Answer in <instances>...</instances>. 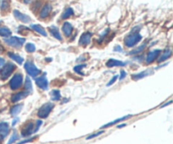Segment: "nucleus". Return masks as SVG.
<instances>
[{
	"instance_id": "f257e3e1",
	"label": "nucleus",
	"mask_w": 173,
	"mask_h": 144,
	"mask_svg": "<svg viewBox=\"0 0 173 144\" xmlns=\"http://www.w3.org/2000/svg\"><path fill=\"white\" fill-rule=\"evenodd\" d=\"M16 66L12 63V62H7L5 63L3 67L0 69V78L3 80V81H5L6 79H8L10 75L13 74V72L15 70Z\"/></svg>"
},
{
	"instance_id": "f03ea898",
	"label": "nucleus",
	"mask_w": 173,
	"mask_h": 144,
	"mask_svg": "<svg viewBox=\"0 0 173 144\" xmlns=\"http://www.w3.org/2000/svg\"><path fill=\"white\" fill-rule=\"evenodd\" d=\"M53 108H54V104H52V102H47L40 107V109L37 111V116L41 119H46L49 116Z\"/></svg>"
},
{
	"instance_id": "7ed1b4c3",
	"label": "nucleus",
	"mask_w": 173,
	"mask_h": 144,
	"mask_svg": "<svg viewBox=\"0 0 173 144\" xmlns=\"http://www.w3.org/2000/svg\"><path fill=\"white\" fill-rule=\"evenodd\" d=\"M141 40V35L138 32H134V33H131L130 35L126 36V38L124 40V43H125V46L127 47H134Z\"/></svg>"
},
{
	"instance_id": "20e7f679",
	"label": "nucleus",
	"mask_w": 173,
	"mask_h": 144,
	"mask_svg": "<svg viewBox=\"0 0 173 144\" xmlns=\"http://www.w3.org/2000/svg\"><path fill=\"white\" fill-rule=\"evenodd\" d=\"M24 67H25L28 75L32 77V78H35L37 75L41 74V70L38 67H36V66L34 64V62H31V61L25 62Z\"/></svg>"
},
{
	"instance_id": "39448f33",
	"label": "nucleus",
	"mask_w": 173,
	"mask_h": 144,
	"mask_svg": "<svg viewBox=\"0 0 173 144\" xmlns=\"http://www.w3.org/2000/svg\"><path fill=\"white\" fill-rule=\"evenodd\" d=\"M4 42L12 47L20 48L24 45V43L25 42V39L21 38V37H18V36H12V37H8V38L4 39Z\"/></svg>"
},
{
	"instance_id": "423d86ee",
	"label": "nucleus",
	"mask_w": 173,
	"mask_h": 144,
	"mask_svg": "<svg viewBox=\"0 0 173 144\" xmlns=\"http://www.w3.org/2000/svg\"><path fill=\"white\" fill-rule=\"evenodd\" d=\"M35 131V123L32 121H28L26 123H25L21 128V136L23 137H28L34 134Z\"/></svg>"
},
{
	"instance_id": "0eeeda50",
	"label": "nucleus",
	"mask_w": 173,
	"mask_h": 144,
	"mask_svg": "<svg viewBox=\"0 0 173 144\" xmlns=\"http://www.w3.org/2000/svg\"><path fill=\"white\" fill-rule=\"evenodd\" d=\"M22 83H23V75L21 74H16L11 78L9 82V86L11 90H16L20 89Z\"/></svg>"
},
{
	"instance_id": "6e6552de",
	"label": "nucleus",
	"mask_w": 173,
	"mask_h": 144,
	"mask_svg": "<svg viewBox=\"0 0 173 144\" xmlns=\"http://www.w3.org/2000/svg\"><path fill=\"white\" fill-rule=\"evenodd\" d=\"M9 133V125L8 122L2 121L0 122V142L4 140V138L8 136Z\"/></svg>"
},
{
	"instance_id": "1a4fd4ad",
	"label": "nucleus",
	"mask_w": 173,
	"mask_h": 144,
	"mask_svg": "<svg viewBox=\"0 0 173 144\" xmlns=\"http://www.w3.org/2000/svg\"><path fill=\"white\" fill-rule=\"evenodd\" d=\"M35 83L41 90H47L48 89V81H47L46 74H43L42 76H41L39 78H35Z\"/></svg>"
},
{
	"instance_id": "9d476101",
	"label": "nucleus",
	"mask_w": 173,
	"mask_h": 144,
	"mask_svg": "<svg viewBox=\"0 0 173 144\" xmlns=\"http://www.w3.org/2000/svg\"><path fill=\"white\" fill-rule=\"evenodd\" d=\"M91 36H92V34L91 32H85L83 33L80 38H79V44L82 47H86L88 46L90 43H91Z\"/></svg>"
},
{
	"instance_id": "9b49d317",
	"label": "nucleus",
	"mask_w": 173,
	"mask_h": 144,
	"mask_svg": "<svg viewBox=\"0 0 173 144\" xmlns=\"http://www.w3.org/2000/svg\"><path fill=\"white\" fill-rule=\"evenodd\" d=\"M13 13H14V15H15L16 19L21 21V22H23V23H30L31 20H32V19L30 18V16H28L27 15H25V14H22L21 12L17 10V9H15Z\"/></svg>"
},
{
	"instance_id": "f8f14e48",
	"label": "nucleus",
	"mask_w": 173,
	"mask_h": 144,
	"mask_svg": "<svg viewBox=\"0 0 173 144\" xmlns=\"http://www.w3.org/2000/svg\"><path fill=\"white\" fill-rule=\"evenodd\" d=\"M160 54H161V50H158V49L150 51L146 57V63H148V64L152 63L154 61H155L158 58Z\"/></svg>"
},
{
	"instance_id": "ddd939ff",
	"label": "nucleus",
	"mask_w": 173,
	"mask_h": 144,
	"mask_svg": "<svg viewBox=\"0 0 173 144\" xmlns=\"http://www.w3.org/2000/svg\"><path fill=\"white\" fill-rule=\"evenodd\" d=\"M29 93H30L27 92V91H21V92H19V93H14L11 96V99H10L11 102L16 103V102L20 101V100H23V99L26 97Z\"/></svg>"
},
{
	"instance_id": "4468645a",
	"label": "nucleus",
	"mask_w": 173,
	"mask_h": 144,
	"mask_svg": "<svg viewBox=\"0 0 173 144\" xmlns=\"http://www.w3.org/2000/svg\"><path fill=\"white\" fill-rule=\"evenodd\" d=\"M52 9V7L50 4H46L44 5L42 8L41 9L40 11V18L42 19H45L49 16L50 13H51Z\"/></svg>"
},
{
	"instance_id": "2eb2a0df",
	"label": "nucleus",
	"mask_w": 173,
	"mask_h": 144,
	"mask_svg": "<svg viewBox=\"0 0 173 144\" xmlns=\"http://www.w3.org/2000/svg\"><path fill=\"white\" fill-rule=\"evenodd\" d=\"M132 116H133L132 115H128V116H122V117H121V118H118V119H116V120H114V121H111V122H109V123H107V124L102 126L101 127V129L108 128V127H110V126H114V125L118 124V123H120L121 121H126V120H128V119H129V118H131V117H132Z\"/></svg>"
},
{
	"instance_id": "dca6fc26",
	"label": "nucleus",
	"mask_w": 173,
	"mask_h": 144,
	"mask_svg": "<svg viewBox=\"0 0 173 144\" xmlns=\"http://www.w3.org/2000/svg\"><path fill=\"white\" fill-rule=\"evenodd\" d=\"M152 73H153V70H152V69H147V70L145 71H143L141 73L133 74V75L131 76V78H133L134 80H135V81H137L138 79L145 78L147 76H149L150 74H152Z\"/></svg>"
},
{
	"instance_id": "f3484780",
	"label": "nucleus",
	"mask_w": 173,
	"mask_h": 144,
	"mask_svg": "<svg viewBox=\"0 0 173 144\" xmlns=\"http://www.w3.org/2000/svg\"><path fill=\"white\" fill-rule=\"evenodd\" d=\"M126 65L125 62L119 61L117 59H109L106 63V66L107 67H124Z\"/></svg>"
},
{
	"instance_id": "a211bd4d",
	"label": "nucleus",
	"mask_w": 173,
	"mask_h": 144,
	"mask_svg": "<svg viewBox=\"0 0 173 144\" xmlns=\"http://www.w3.org/2000/svg\"><path fill=\"white\" fill-rule=\"evenodd\" d=\"M62 30H63V34L67 37H68V36H70L73 32V25L69 22H64L62 26Z\"/></svg>"
},
{
	"instance_id": "6ab92c4d",
	"label": "nucleus",
	"mask_w": 173,
	"mask_h": 144,
	"mask_svg": "<svg viewBox=\"0 0 173 144\" xmlns=\"http://www.w3.org/2000/svg\"><path fill=\"white\" fill-rule=\"evenodd\" d=\"M171 54H172V51L171 49H167V50H165L161 55V57L158 58V62H164V61H166L167 59H169L171 57Z\"/></svg>"
},
{
	"instance_id": "aec40b11",
	"label": "nucleus",
	"mask_w": 173,
	"mask_h": 144,
	"mask_svg": "<svg viewBox=\"0 0 173 144\" xmlns=\"http://www.w3.org/2000/svg\"><path fill=\"white\" fill-rule=\"evenodd\" d=\"M23 104H17V105H14L10 109V115L12 116H15L18 114H20L21 110L23 108Z\"/></svg>"
},
{
	"instance_id": "412c9836",
	"label": "nucleus",
	"mask_w": 173,
	"mask_h": 144,
	"mask_svg": "<svg viewBox=\"0 0 173 144\" xmlns=\"http://www.w3.org/2000/svg\"><path fill=\"white\" fill-rule=\"evenodd\" d=\"M31 27L35 31V32H37L38 34L40 35H42V36H47V31H45V29H44L42 26H41L40 25H32V26Z\"/></svg>"
},
{
	"instance_id": "4be33fe9",
	"label": "nucleus",
	"mask_w": 173,
	"mask_h": 144,
	"mask_svg": "<svg viewBox=\"0 0 173 144\" xmlns=\"http://www.w3.org/2000/svg\"><path fill=\"white\" fill-rule=\"evenodd\" d=\"M49 31H50V33L52 34V35L53 37H55L56 39L58 40V41H62L63 40L62 35L59 33L58 29L56 27V26H51V27L49 28Z\"/></svg>"
},
{
	"instance_id": "5701e85b",
	"label": "nucleus",
	"mask_w": 173,
	"mask_h": 144,
	"mask_svg": "<svg viewBox=\"0 0 173 144\" xmlns=\"http://www.w3.org/2000/svg\"><path fill=\"white\" fill-rule=\"evenodd\" d=\"M8 56L14 61H15L18 64H22L24 62V58L22 57H20V55L15 54V53H13V52H8Z\"/></svg>"
},
{
	"instance_id": "b1692460",
	"label": "nucleus",
	"mask_w": 173,
	"mask_h": 144,
	"mask_svg": "<svg viewBox=\"0 0 173 144\" xmlns=\"http://www.w3.org/2000/svg\"><path fill=\"white\" fill-rule=\"evenodd\" d=\"M11 34V31L8 27H6V26H1L0 27V36L7 38V37H9Z\"/></svg>"
},
{
	"instance_id": "393cba45",
	"label": "nucleus",
	"mask_w": 173,
	"mask_h": 144,
	"mask_svg": "<svg viewBox=\"0 0 173 144\" xmlns=\"http://www.w3.org/2000/svg\"><path fill=\"white\" fill-rule=\"evenodd\" d=\"M51 99L53 101H58L61 99V93L58 90H53L51 92Z\"/></svg>"
},
{
	"instance_id": "a878e982",
	"label": "nucleus",
	"mask_w": 173,
	"mask_h": 144,
	"mask_svg": "<svg viewBox=\"0 0 173 144\" xmlns=\"http://www.w3.org/2000/svg\"><path fill=\"white\" fill-rule=\"evenodd\" d=\"M73 15H74V9L72 8H66L65 11L63 13V15L61 16V18H62L63 20H65V19L69 18V17Z\"/></svg>"
},
{
	"instance_id": "bb28decb",
	"label": "nucleus",
	"mask_w": 173,
	"mask_h": 144,
	"mask_svg": "<svg viewBox=\"0 0 173 144\" xmlns=\"http://www.w3.org/2000/svg\"><path fill=\"white\" fill-rule=\"evenodd\" d=\"M25 90L29 92V93H31L32 91V81H31V79L30 78H25Z\"/></svg>"
},
{
	"instance_id": "cd10ccee",
	"label": "nucleus",
	"mask_w": 173,
	"mask_h": 144,
	"mask_svg": "<svg viewBox=\"0 0 173 144\" xmlns=\"http://www.w3.org/2000/svg\"><path fill=\"white\" fill-rule=\"evenodd\" d=\"M10 6V1L9 0H3L1 4V9L2 11H6L9 8Z\"/></svg>"
},
{
	"instance_id": "c85d7f7f",
	"label": "nucleus",
	"mask_w": 173,
	"mask_h": 144,
	"mask_svg": "<svg viewBox=\"0 0 173 144\" xmlns=\"http://www.w3.org/2000/svg\"><path fill=\"white\" fill-rule=\"evenodd\" d=\"M25 51L29 53H32L35 51V46L33 43H27L25 45Z\"/></svg>"
},
{
	"instance_id": "c756f323",
	"label": "nucleus",
	"mask_w": 173,
	"mask_h": 144,
	"mask_svg": "<svg viewBox=\"0 0 173 144\" xmlns=\"http://www.w3.org/2000/svg\"><path fill=\"white\" fill-rule=\"evenodd\" d=\"M85 64H81V65H78V66H75L74 67V71H75L76 74H80V75H85L84 73L82 72L83 68H85Z\"/></svg>"
},
{
	"instance_id": "7c9ffc66",
	"label": "nucleus",
	"mask_w": 173,
	"mask_h": 144,
	"mask_svg": "<svg viewBox=\"0 0 173 144\" xmlns=\"http://www.w3.org/2000/svg\"><path fill=\"white\" fill-rule=\"evenodd\" d=\"M19 139V136H18V133H17V132L16 131H14V133H13V134H12L11 137H10V139L8 140V143L7 144H13L15 142H16V141Z\"/></svg>"
},
{
	"instance_id": "2f4dec72",
	"label": "nucleus",
	"mask_w": 173,
	"mask_h": 144,
	"mask_svg": "<svg viewBox=\"0 0 173 144\" xmlns=\"http://www.w3.org/2000/svg\"><path fill=\"white\" fill-rule=\"evenodd\" d=\"M146 47V44H143V45H141L140 47H138V48H136L135 50H133L132 51H130L129 54L130 55H133V54H138L139 52H141Z\"/></svg>"
},
{
	"instance_id": "473e14b6",
	"label": "nucleus",
	"mask_w": 173,
	"mask_h": 144,
	"mask_svg": "<svg viewBox=\"0 0 173 144\" xmlns=\"http://www.w3.org/2000/svg\"><path fill=\"white\" fill-rule=\"evenodd\" d=\"M104 133H105V131H104V130H101V131H99V132H97V133H93V134H91L90 136H87L86 140H91V139H93V138H95V137H97V136H101V135L103 134Z\"/></svg>"
},
{
	"instance_id": "72a5a7b5",
	"label": "nucleus",
	"mask_w": 173,
	"mask_h": 144,
	"mask_svg": "<svg viewBox=\"0 0 173 144\" xmlns=\"http://www.w3.org/2000/svg\"><path fill=\"white\" fill-rule=\"evenodd\" d=\"M38 136H35L32 137V138H28V139H25V140H23L21 141V142H19L18 144H25V143H29V142H32L33 141H35L36 138H37Z\"/></svg>"
},
{
	"instance_id": "f704fd0d",
	"label": "nucleus",
	"mask_w": 173,
	"mask_h": 144,
	"mask_svg": "<svg viewBox=\"0 0 173 144\" xmlns=\"http://www.w3.org/2000/svg\"><path fill=\"white\" fill-rule=\"evenodd\" d=\"M42 125V120H38V121H36L35 122V131H34V133H37L38 131H39L40 127H41V126Z\"/></svg>"
},
{
	"instance_id": "c9c22d12",
	"label": "nucleus",
	"mask_w": 173,
	"mask_h": 144,
	"mask_svg": "<svg viewBox=\"0 0 173 144\" xmlns=\"http://www.w3.org/2000/svg\"><path fill=\"white\" fill-rule=\"evenodd\" d=\"M118 75H115V76H113V78L111 79L110 82L107 83V86L109 87V86L112 85V84H113V83H114L116 82V81H117V79H118Z\"/></svg>"
},
{
	"instance_id": "e433bc0d",
	"label": "nucleus",
	"mask_w": 173,
	"mask_h": 144,
	"mask_svg": "<svg viewBox=\"0 0 173 144\" xmlns=\"http://www.w3.org/2000/svg\"><path fill=\"white\" fill-rule=\"evenodd\" d=\"M127 76V73L125 72L124 70H122L121 72H120V77H119V80L121 81V80H122L124 78H126Z\"/></svg>"
},
{
	"instance_id": "4c0bfd02",
	"label": "nucleus",
	"mask_w": 173,
	"mask_h": 144,
	"mask_svg": "<svg viewBox=\"0 0 173 144\" xmlns=\"http://www.w3.org/2000/svg\"><path fill=\"white\" fill-rule=\"evenodd\" d=\"M108 32H109V29H106V31L103 32L102 34L101 35V39H100V41H101L105 38V36L107 35V33H108Z\"/></svg>"
},
{
	"instance_id": "58836bf2",
	"label": "nucleus",
	"mask_w": 173,
	"mask_h": 144,
	"mask_svg": "<svg viewBox=\"0 0 173 144\" xmlns=\"http://www.w3.org/2000/svg\"><path fill=\"white\" fill-rule=\"evenodd\" d=\"M4 64H5V60L4 58H2V57H0V69L3 67Z\"/></svg>"
},
{
	"instance_id": "ea45409f",
	"label": "nucleus",
	"mask_w": 173,
	"mask_h": 144,
	"mask_svg": "<svg viewBox=\"0 0 173 144\" xmlns=\"http://www.w3.org/2000/svg\"><path fill=\"white\" fill-rule=\"evenodd\" d=\"M114 51H122V47H120V46H117V47H115Z\"/></svg>"
},
{
	"instance_id": "a19ab883",
	"label": "nucleus",
	"mask_w": 173,
	"mask_h": 144,
	"mask_svg": "<svg viewBox=\"0 0 173 144\" xmlns=\"http://www.w3.org/2000/svg\"><path fill=\"white\" fill-rule=\"evenodd\" d=\"M18 121H19V118H15L14 121H13V122H12V126H15Z\"/></svg>"
},
{
	"instance_id": "79ce46f5",
	"label": "nucleus",
	"mask_w": 173,
	"mask_h": 144,
	"mask_svg": "<svg viewBox=\"0 0 173 144\" xmlns=\"http://www.w3.org/2000/svg\"><path fill=\"white\" fill-rule=\"evenodd\" d=\"M171 100H170V101L168 102V103H165V104H164V105H162L161 108H163V107H165V106H167V105H171Z\"/></svg>"
},
{
	"instance_id": "37998d69",
	"label": "nucleus",
	"mask_w": 173,
	"mask_h": 144,
	"mask_svg": "<svg viewBox=\"0 0 173 144\" xmlns=\"http://www.w3.org/2000/svg\"><path fill=\"white\" fill-rule=\"evenodd\" d=\"M127 126V124H125V123H124V124L118 125L117 127H118V128H122V127H124V126Z\"/></svg>"
},
{
	"instance_id": "c03bdc74",
	"label": "nucleus",
	"mask_w": 173,
	"mask_h": 144,
	"mask_svg": "<svg viewBox=\"0 0 173 144\" xmlns=\"http://www.w3.org/2000/svg\"><path fill=\"white\" fill-rule=\"evenodd\" d=\"M4 51V47L0 44V53H3Z\"/></svg>"
},
{
	"instance_id": "a18cd8bd",
	"label": "nucleus",
	"mask_w": 173,
	"mask_h": 144,
	"mask_svg": "<svg viewBox=\"0 0 173 144\" xmlns=\"http://www.w3.org/2000/svg\"><path fill=\"white\" fill-rule=\"evenodd\" d=\"M32 1V0H24V3H25V4H30Z\"/></svg>"
}]
</instances>
